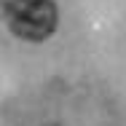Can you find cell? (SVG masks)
<instances>
[{"mask_svg": "<svg viewBox=\"0 0 126 126\" xmlns=\"http://www.w3.org/2000/svg\"><path fill=\"white\" fill-rule=\"evenodd\" d=\"M5 22L8 30L22 40H46L56 30L59 14L54 0H8Z\"/></svg>", "mask_w": 126, "mask_h": 126, "instance_id": "1", "label": "cell"}]
</instances>
